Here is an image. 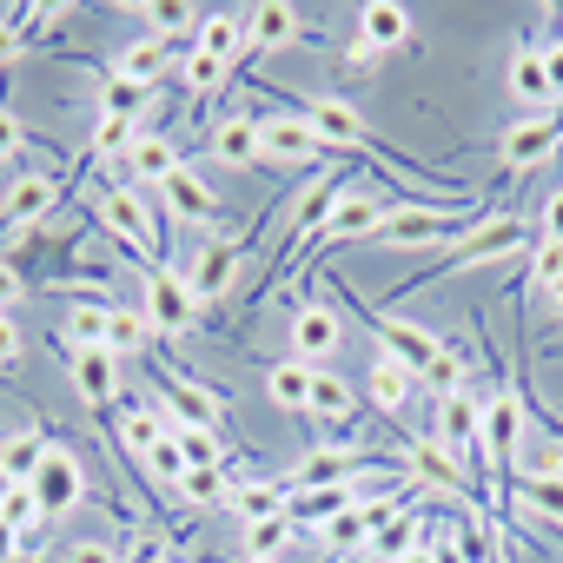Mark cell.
I'll list each match as a JSON object with an SVG mask.
<instances>
[{"instance_id":"cell-1","label":"cell","mask_w":563,"mask_h":563,"mask_svg":"<svg viewBox=\"0 0 563 563\" xmlns=\"http://www.w3.org/2000/svg\"><path fill=\"white\" fill-rule=\"evenodd\" d=\"M537 245V225L530 219H517V212H504V206H490L484 219H477V232L471 239H457L424 278H405V286H398V299L405 292H418V286H431V278H464V272H484V265H510L517 252H530Z\"/></svg>"},{"instance_id":"cell-2","label":"cell","mask_w":563,"mask_h":563,"mask_svg":"<svg viewBox=\"0 0 563 563\" xmlns=\"http://www.w3.org/2000/svg\"><path fill=\"white\" fill-rule=\"evenodd\" d=\"M523 438H530V398H523V391H510V385L497 378V385L484 391V438H477V451H484V484H490V504H497V484H504V477H517Z\"/></svg>"},{"instance_id":"cell-3","label":"cell","mask_w":563,"mask_h":563,"mask_svg":"<svg viewBox=\"0 0 563 563\" xmlns=\"http://www.w3.org/2000/svg\"><path fill=\"white\" fill-rule=\"evenodd\" d=\"M484 212H490V206H484ZM484 212L398 199V206H391V219L372 232V245H391V252H405V245H457V239H471V232H477V219H484Z\"/></svg>"},{"instance_id":"cell-4","label":"cell","mask_w":563,"mask_h":563,"mask_svg":"<svg viewBox=\"0 0 563 563\" xmlns=\"http://www.w3.org/2000/svg\"><path fill=\"white\" fill-rule=\"evenodd\" d=\"M345 192H352L345 173H312V179H306V192L292 199V225H286V245H278V258H272V272H265V286H272V278L286 272L306 245H319V232H325V219H332V206H339Z\"/></svg>"},{"instance_id":"cell-5","label":"cell","mask_w":563,"mask_h":563,"mask_svg":"<svg viewBox=\"0 0 563 563\" xmlns=\"http://www.w3.org/2000/svg\"><path fill=\"white\" fill-rule=\"evenodd\" d=\"M352 299V312L378 332V358H391V365H405L411 378H424L431 365H438V345H444V332H424V325H411V319H398V312H378V306H365L358 292H345Z\"/></svg>"},{"instance_id":"cell-6","label":"cell","mask_w":563,"mask_h":563,"mask_svg":"<svg viewBox=\"0 0 563 563\" xmlns=\"http://www.w3.org/2000/svg\"><path fill=\"white\" fill-rule=\"evenodd\" d=\"M286 113H299V120L319 133V146H332L339 159H365V153H372V126H365V113H358L352 100L306 93V100H286Z\"/></svg>"},{"instance_id":"cell-7","label":"cell","mask_w":563,"mask_h":563,"mask_svg":"<svg viewBox=\"0 0 563 563\" xmlns=\"http://www.w3.org/2000/svg\"><path fill=\"white\" fill-rule=\"evenodd\" d=\"M100 225H107L120 245H133L146 265H159L166 232H159V212L146 206V192H140V186H107V192H100Z\"/></svg>"},{"instance_id":"cell-8","label":"cell","mask_w":563,"mask_h":563,"mask_svg":"<svg viewBox=\"0 0 563 563\" xmlns=\"http://www.w3.org/2000/svg\"><path fill=\"white\" fill-rule=\"evenodd\" d=\"M372 471H391L372 444H332V438H325L312 457L292 464L286 490H332V484H358V477H372Z\"/></svg>"},{"instance_id":"cell-9","label":"cell","mask_w":563,"mask_h":563,"mask_svg":"<svg viewBox=\"0 0 563 563\" xmlns=\"http://www.w3.org/2000/svg\"><path fill=\"white\" fill-rule=\"evenodd\" d=\"M477 438H484V398L464 385V391H451V398H438V451L471 477H484V451H477Z\"/></svg>"},{"instance_id":"cell-10","label":"cell","mask_w":563,"mask_h":563,"mask_svg":"<svg viewBox=\"0 0 563 563\" xmlns=\"http://www.w3.org/2000/svg\"><path fill=\"white\" fill-rule=\"evenodd\" d=\"M556 153H563V107L530 113V120H510V133L497 140V166H504L510 179H523V173L550 166Z\"/></svg>"},{"instance_id":"cell-11","label":"cell","mask_w":563,"mask_h":563,"mask_svg":"<svg viewBox=\"0 0 563 563\" xmlns=\"http://www.w3.org/2000/svg\"><path fill=\"white\" fill-rule=\"evenodd\" d=\"M258 120V146H265V166H332L339 153L332 146H319V133L299 120V113H252Z\"/></svg>"},{"instance_id":"cell-12","label":"cell","mask_w":563,"mask_h":563,"mask_svg":"<svg viewBox=\"0 0 563 563\" xmlns=\"http://www.w3.org/2000/svg\"><path fill=\"white\" fill-rule=\"evenodd\" d=\"M192 312H199V299L186 286V272L146 265V319H153V332L159 339H192Z\"/></svg>"},{"instance_id":"cell-13","label":"cell","mask_w":563,"mask_h":563,"mask_svg":"<svg viewBox=\"0 0 563 563\" xmlns=\"http://www.w3.org/2000/svg\"><path fill=\"white\" fill-rule=\"evenodd\" d=\"M153 378H159V405L173 411V424H192V431H219L225 424V398L212 385H199V378H186L173 365H153Z\"/></svg>"},{"instance_id":"cell-14","label":"cell","mask_w":563,"mask_h":563,"mask_svg":"<svg viewBox=\"0 0 563 563\" xmlns=\"http://www.w3.org/2000/svg\"><path fill=\"white\" fill-rule=\"evenodd\" d=\"M339 339H345V325H339V312H332V306H319L312 292H306V299H292V352H286V358H299V365L325 372V365H332V352H339Z\"/></svg>"},{"instance_id":"cell-15","label":"cell","mask_w":563,"mask_h":563,"mask_svg":"<svg viewBox=\"0 0 563 563\" xmlns=\"http://www.w3.org/2000/svg\"><path fill=\"white\" fill-rule=\"evenodd\" d=\"M239 265H245V239H239V232H212V239L199 245L192 272H186L192 299H199V306H206V299H225V292H232V278H239Z\"/></svg>"},{"instance_id":"cell-16","label":"cell","mask_w":563,"mask_h":563,"mask_svg":"<svg viewBox=\"0 0 563 563\" xmlns=\"http://www.w3.org/2000/svg\"><path fill=\"white\" fill-rule=\"evenodd\" d=\"M60 192H67V173H21L14 192L0 199V232H27V225H41V219L60 206Z\"/></svg>"},{"instance_id":"cell-17","label":"cell","mask_w":563,"mask_h":563,"mask_svg":"<svg viewBox=\"0 0 563 563\" xmlns=\"http://www.w3.org/2000/svg\"><path fill=\"white\" fill-rule=\"evenodd\" d=\"M67 372H74V391L87 398V405H100V411H120V358L107 352V345H87V352H74L67 345Z\"/></svg>"},{"instance_id":"cell-18","label":"cell","mask_w":563,"mask_h":563,"mask_svg":"<svg viewBox=\"0 0 563 563\" xmlns=\"http://www.w3.org/2000/svg\"><path fill=\"white\" fill-rule=\"evenodd\" d=\"M186 159H179V146L166 140V133H153V126H140V140H133V153H126V166H113V186H159L166 173H179Z\"/></svg>"},{"instance_id":"cell-19","label":"cell","mask_w":563,"mask_h":563,"mask_svg":"<svg viewBox=\"0 0 563 563\" xmlns=\"http://www.w3.org/2000/svg\"><path fill=\"white\" fill-rule=\"evenodd\" d=\"M34 497H41V510H47V517H67V510L87 497V471H80V457L54 444V451H47V464L34 471Z\"/></svg>"},{"instance_id":"cell-20","label":"cell","mask_w":563,"mask_h":563,"mask_svg":"<svg viewBox=\"0 0 563 563\" xmlns=\"http://www.w3.org/2000/svg\"><path fill=\"white\" fill-rule=\"evenodd\" d=\"M385 219H391V199H378V192H345V199L332 206V219H325L319 245H352V239H372Z\"/></svg>"},{"instance_id":"cell-21","label":"cell","mask_w":563,"mask_h":563,"mask_svg":"<svg viewBox=\"0 0 563 563\" xmlns=\"http://www.w3.org/2000/svg\"><path fill=\"white\" fill-rule=\"evenodd\" d=\"M312 27L299 21V8H286V0H258V8H245V41L252 54H278V47H299Z\"/></svg>"},{"instance_id":"cell-22","label":"cell","mask_w":563,"mask_h":563,"mask_svg":"<svg viewBox=\"0 0 563 563\" xmlns=\"http://www.w3.org/2000/svg\"><path fill=\"white\" fill-rule=\"evenodd\" d=\"M159 206H166V219H186V225H212L219 219V199H212L206 173H192V166L159 179Z\"/></svg>"},{"instance_id":"cell-23","label":"cell","mask_w":563,"mask_h":563,"mask_svg":"<svg viewBox=\"0 0 563 563\" xmlns=\"http://www.w3.org/2000/svg\"><path fill=\"white\" fill-rule=\"evenodd\" d=\"M206 153L219 159V166H265V146H258V120L239 107V113H225V120H212V140H206Z\"/></svg>"},{"instance_id":"cell-24","label":"cell","mask_w":563,"mask_h":563,"mask_svg":"<svg viewBox=\"0 0 563 563\" xmlns=\"http://www.w3.org/2000/svg\"><path fill=\"white\" fill-rule=\"evenodd\" d=\"M358 41L372 54H405L411 47V8H398V0H365L358 8Z\"/></svg>"},{"instance_id":"cell-25","label":"cell","mask_w":563,"mask_h":563,"mask_svg":"<svg viewBox=\"0 0 563 563\" xmlns=\"http://www.w3.org/2000/svg\"><path fill=\"white\" fill-rule=\"evenodd\" d=\"M192 54L219 60V67H239L245 60V14L239 8H219V14H199V34H192Z\"/></svg>"},{"instance_id":"cell-26","label":"cell","mask_w":563,"mask_h":563,"mask_svg":"<svg viewBox=\"0 0 563 563\" xmlns=\"http://www.w3.org/2000/svg\"><path fill=\"white\" fill-rule=\"evenodd\" d=\"M173 60H186V47H173V41H153V34H140L133 47H120V60H113V74L153 93V80H159V74L173 67Z\"/></svg>"},{"instance_id":"cell-27","label":"cell","mask_w":563,"mask_h":563,"mask_svg":"<svg viewBox=\"0 0 563 563\" xmlns=\"http://www.w3.org/2000/svg\"><path fill=\"white\" fill-rule=\"evenodd\" d=\"M510 100H523V107H556V93H550V74H543V41H523L517 54H510Z\"/></svg>"},{"instance_id":"cell-28","label":"cell","mask_w":563,"mask_h":563,"mask_svg":"<svg viewBox=\"0 0 563 563\" xmlns=\"http://www.w3.org/2000/svg\"><path fill=\"white\" fill-rule=\"evenodd\" d=\"M365 398L385 411V418H405L411 411V398H418V378L405 372V365H391V358H378L372 372H365Z\"/></svg>"},{"instance_id":"cell-29","label":"cell","mask_w":563,"mask_h":563,"mask_svg":"<svg viewBox=\"0 0 563 563\" xmlns=\"http://www.w3.org/2000/svg\"><path fill=\"white\" fill-rule=\"evenodd\" d=\"M306 418H319V424H345V418H358V385L339 378L332 365L312 372V405H306Z\"/></svg>"},{"instance_id":"cell-30","label":"cell","mask_w":563,"mask_h":563,"mask_svg":"<svg viewBox=\"0 0 563 563\" xmlns=\"http://www.w3.org/2000/svg\"><path fill=\"white\" fill-rule=\"evenodd\" d=\"M286 510H292V490L278 484V477L232 484V517H239V530H245V523H265V517H286Z\"/></svg>"},{"instance_id":"cell-31","label":"cell","mask_w":563,"mask_h":563,"mask_svg":"<svg viewBox=\"0 0 563 563\" xmlns=\"http://www.w3.org/2000/svg\"><path fill=\"white\" fill-rule=\"evenodd\" d=\"M140 27H146L153 41H173V47H186V54H192L199 14L186 8V0H146V8H140Z\"/></svg>"},{"instance_id":"cell-32","label":"cell","mask_w":563,"mask_h":563,"mask_svg":"<svg viewBox=\"0 0 563 563\" xmlns=\"http://www.w3.org/2000/svg\"><path fill=\"white\" fill-rule=\"evenodd\" d=\"M113 424H120V444H126L133 457H146V451L173 431V418H159V411H153V405H140V398H120Z\"/></svg>"},{"instance_id":"cell-33","label":"cell","mask_w":563,"mask_h":563,"mask_svg":"<svg viewBox=\"0 0 563 563\" xmlns=\"http://www.w3.org/2000/svg\"><path fill=\"white\" fill-rule=\"evenodd\" d=\"M265 398H272L278 411H306V405H312V365L272 358V365H265Z\"/></svg>"},{"instance_id":"cell-34","label":"cell","mask_w":563,"mask_h":563,"mask_svg":"<svg viewBox=\"0 0 563 563\" xmlns=\"http://www.w3.org/2000/svg\"><path fill=\"white\" fill-rule=\"evenodd\" d=\"M47 438H34V431H8L0 438V484H34V471L47 464Z\"/></svg>"},{"instance_id":"cell-35","label":"cell","mask_w":563,"mask_h":563,"mask_svg":"<svg viewBox=\"0 0 563 563\" xmlns=\"http://www.w3.org/2000/svg\"><path fill=\"white\" fill-rule=\"evenodd\" d=\"M107 332H113V306L107 299H74V312L60 325V345L87 352V345H107Z\"/></svg>"},{"instance_id":"cell-36","label":"cell","mask_w":563,"mask_h":563,"mask_svg":"<svg viewBox=\"0 0 563 563\" xmlns=\"http://www.w3.org/2000/svg\"><path fill=\"white\" fill-rule=\"evenodd\" d=\"M133 140H140V126H133V120H100V113H93V133H87V159H100V166L113 173V166H126Z\"/></svg>"},{"instance_id":"cell-37","label":"cell","mask_w":563,"mask_h":563,"mask_svg":"<svg viewBox=\"0 0 563 563\" xmlns=\"http://www.w3.org/2000/svg\"><path fill=\"white\" fill-rule=\"evenodd\" d=\"M107 352L126 365V358H146L153 352V319L133 312V306H113V332H107Z\"/></svg>"},{"instance_id":"cell-38","label":"cell","mask_w":563,"mask_h":563,"mask_svg":"<svg viewBox=\"0 0 563 563\" xmlns=\"http://www.w3.org/2000/svg\"><path fill=\"white\" fill-rule=\"evenodd\" d=\"M418 543H424V523H418L411 510H391V517L372 530V543H365V550H372L378 563H398V556H405V550H418Z\"/></svg>"},{"instance_id":"cell-39","label":"cell","mask_w":563,"mask_h":563,"mask_svg":"<svg viewBox=\"0 0 563 563\" xmlns=\"http://www.w3.org/2000/svg\"><path fill=\"white\" fill-rule=\"evenodd\" d=\"M140 107H146V87H133V80H120L107 67L100 74V120H133L140 126Z\"/></svg>"},{"instance_id":"cell-40","label":"cell","mask_w":563,"mask_h":563,"mask_svg":"<svg viewBox=\"0 0 563 563\" xmlns=\"http://www.w3.org/2000/svg\"><path fill=\"white\" fill-rule=\"evenodd\" d=\"M0 523H8L14 537H21V530H41V523H47V510H41L34 484H0Z\"/></svg>"},{"instance_id":"cell-41","label":"cell","mask_w":563,"mask_h":563,"mask_svg":"<svg viewBox=\"0 0 563 563\" xmlns=\"http://www.w3.org/2000/svg\"><path fill=\"white\" fill-rule=\"evenodd\" d=\"M517 497H523L530 517H543V523L563 530V477H517Z\"/></svg>"},{"instance_id":"cell-42","label":"cell","mask_w":563,"mask_h":563,"mask_svg":"<svg viewBox=\"0 0 563 563\" xmlns=\"http://www.w3.org/2000/svg\"><path fill=\"white\" fill-rule=\"evenodd\" d=\"M319 543H325V550H365V543H372V517L352 504V510H339L332 523H319Z\"/></svg>"},{"instance_id":"cell-43","label":"cell","mask_w":563,"mask_h":563,"mask_svg":"<svg viewBox=\"0 0 563 563\" xmlns=\"http://www.w3.org/2000/svg\"><path fill=\"white\" fill-rule=\"evenodd\" d=\"M173 444L186 451V471H212V464H225V444H219V431H192V424H173Z\"/></svg>"},{"instance_id":"cell-44","label":"cell","mask_w":563,"mask_h":563,"mask_svg":"<svg viewBox=\"0 0 563 563\" xmlns=\"http://www.w3.org/2000/svg\"><path fill=\"white\" fill-rule=\"evenodd\" d=\"M140 471H146L153 484H166V490H179V484H186V451L173 444V431H166V438H159V444L140 457Z\"/></svg>"},{"instance_id":"cell-45","label":"cell","mask_w":563,"mask_h":563,"mask_svg":"<svg viewBox=\"0 0 563 563\" xmlns=\"http://www.w3.org/2000/svg\"><path fill=\"white\" fill-rule=\"evenodd\" d=\"M292 510L286 517H265V523H245V556H278V550H286L292 543Z\"/></svg>"},{"instance_id":"cell-46","label":"cell","mask_w":563,"mask_h":563,"mask_svg":"<svg viewBox=\"0 0 563 563\" xmlns=\"http://www.w3.org/2000/svg\"><path fill=\"white\" fill-rule=\"evenodd\" d=\"M225 74H232V67H219V60H206V54H186V60H179V80H186L192 100H212V93L225 87Z\"/></svg>"},{"instance_id":"cell-47","label":"cell","mask_w":563,"mask_h":563,"mask_svg":"<svg viewBox=\"0 0 563 563\" xmlns=\"http://www.w3.org/2000/svg\"><path fill=\"white\" fill-rule=\"evenodd\" d=\"M179 497L186 504H232V484H225V464H212V471H186V484H179Z\"/></svg>"},{"instance_id":"cell-48","label":"cell","mask_w":563,"mask_h":563,"mask_svg":"<svg viewBox=\"0 0 563 563\" xmlns=\"http://www.w3.org/2000/svg\"><path fill=\"white\" fill-rule=\"evenodd\" d=\"M556 278H563V239H537V245H530V286L550 292Z\"/></svg>"},{"instance_id":"cell-49","label":"cell","mask_w":563,"mask_h":563,"mask_svg":"<svg viewBox=\"0 0 563 563\" xmlns=\"http://www.w3.org/2000/svg\"><path fill=\"white\" fill-rule=\"evenodd\" d=\"M517 477H563V444L550 438V444L523 451V457H517Z\"/></svg>"},{"instance_id":"cell-50","label":"cell","mask_w":563,"mask_h":563,"mask_svg":"<svg viewBox=\"0 0 563 563\" xmlns=\"http://www.w3.org/2000/svg\"><path fill=\"white\" fill-rule=\"evenodd\" d=\"M21 146H27V126L14 120V107H8V100H0V166H8Z\"/></svg>"},{"instance_id":"cell-51","label":"cell","mask_w":563,"mask_h":563,"mask_svg":"<svg viewBox=\"0 0 563 563\" xmlns=\"http://www.w3.org/2000/svg\"><path fill=\"white\" fill-rule=\"evenodd\" d=\"M67 563H126L113 543H100V537H80L74 550H67Z\"/></svg>"},{"instance_id":"cell-52","label":"cell","mask_w":563,"mask_h":563,"mask_svg":"<svg viewBox=\"0 0 563 563\" xmlns=\"http://www.w3.org/2000/svg\"><path fill=\"white\" fill-rule=\"evenodd\" d=\"M27 352V339H21V325H14V312H0V372H8L14 358Z\"/></svg>"},{"instance_id":"cell-53","label":"cell","mask_w":563,"mask_h":563,"mask_svg":"<svg viewBox=\"0 0 563 563\" xmlns=\"http://www.w3.org/2000/svg\"><path fill=\"white\" fill-rule=\"evenodd\" d=\"M543 74H550L556 107H563V34H550V41H543Z\"/></svg>"},{"instance_id":"cell-54","label":"cell","mask_w":563,"mask_h":563,"mask_svg":"<svg viewBox=\"0 0 563 563\" xmlns=\"http://www.w3.org/2000/svg\"><path fill=\"white\" fill-rule=\"evenodd\" d=\"M21 54H27V34H21L14 21H0V74H8V67H14Z\"/></svg>"},{"instance_id":"cell-55","label":"cell","mask_w":563,"mask_h":563,"mask_svg":"<svg viewBox=\"0 0 563 563\" xmlns=\"http://www.w3.org/2000/svg\"><path fill=\"white\" fill-rule=\"evenodd\" d=\"M21 292H27V278H21L8 258H0V312H14V299H21Z\"/></svg>"},{"instance_id":"cell-56","label":"cell","mask_w":563,"mask_h":563,"mask_svg":"<svg viewBox=\"0 0 563 563\" xmlns=\"http://www.w3.org/2000/svg\"><path fill=\"white\" fill-rule=\"evenodd\" d=\"M372 60H378V54H372L365 41H352V47H345V74H358V80H365V74H378Z\"/></svg>"},{"instance_id":"cell-57","label":"cell","mask_w":563,"mask_h":563,"mask_svg":"<svg viewBox=\"0 0 563 563\" xmlns=\"http://www.w3.org/2000/svg\"><path fill=\"white\" fill-rule=\"evenodd\" d=\"M126 563H166V537H140V543L126 550Z\"/></svg>"},{"instance_id":"cell-58","label":"cell","mask_w":563,"mask_h":563,"mask_svg":"<svg viewBox=\"0 0 563 563\" xmlns=\"http://www.w3.org/2000/svg\"><path fill=\"white\" fill-rule=\"evenodd\" d=\"M398 563H438V556H431V537H424V543H418V550H405V556H398Z\"/></svg>"},{"instance_id":"cell-59","label":"cell","mask_w":563,"mask_h":563,"mask_svg":"<svg viewBox=\"0 0 563 563\" xmlns=\"http://www.w3.org/2000/svg\"><path fill=\"white\" fill-rule=\"evenodd\" d=\"M0 563H14V530L0 523Z\"/></svg>"},{"instance_id":"cell-60","label":"cell","mask_w":563,"mask_h":563,"mask_svg":"<svg viewBox=\"0 0 563 563\" xmlns=\"http://www.w3.org/2000/svg\"><path fill=\"white\" fill-rule=\"evenodd\" d=\"M543 299H550V306H556V312H563V278H556V286H550V292H543Z\"/></svg>"},{"instance_id":"cell-61","label":"cell","mask_w":563,"mask_h":563,"mask_svg":"<svg viewBox=\"0 0 563 563\" xmlns=\"http://www.w3.org/2000/svg\"><path fill=\"white\" fill-rule=\"evenodd\" d=\"M550 438H556V444H563V411H556V418H550Z\"/></svg>"},{"instance_id":"cell-62","label":"cell","mask_w":563,"mask_h":563,"mask_svg":"<svg viewBox=\"0 0 563 563\" xmlns=\"http://www.w3.org/2000/svg\"><path fill=\"white\" fill-rule=\"evenodd\" d=\"M239 563H278V556H239Z\"/></svg>"},{"instance_id":"cell-63","label":"cell","mask_w":563,"mask_h":563,"mask_svg":"<svg viewBox=\"0 0 563 563\" xmlns=\"http://www.w3.org/2000/svg\"><path fill=\"white\" fill-rule=\"evenodd\" d=\"M166 563H173V556H166Z\"/></svg>"}]
</instances>
